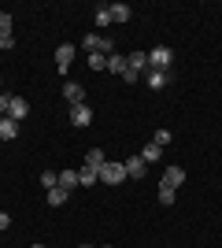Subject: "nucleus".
<instances>
[{
	"label": "nucleus",
	"instance_id": "nucleus-29",
	"mask_svg": "<svg viewBox=\"0 0 222 248\" xmlns=\"http://www.w3.org/2000/svg\"><path fill=\"white\" fill-rule=\"evenodd\" d=\"M33 248H48V245H33Z\"/></svg>",
	"mask_w": 222,
	"mask_h": 248
},
{
	"label": "nucleus",
	"instance_id": "nucleus-24",
	"mask_svg": "<svg viewBox=\"0 0 222 248\" xmlns=\"http://www.w3.org/2000/svg\"><path fill=\"white\" fill-rule=\"evenodd\" d=\"M0 37H11V15L0 11Z\"/></svg>",
	"mask_w": 222,
	"mask_h": 248
},
{
	"label": "nucleus",
	"instance_id": "nucleus-14",
	"mask_svg": "<svg viewBox=\"0 0 222 248\" xmlns=\"http://www.w3.org/2000/svg\"><path fill=\"white\" fill-rule=\"evenodd\" d=\"M104 163H107V159H104V152H100V148H89V152H85V167H93V170H100Z\"/></svg>",
	"mask_w": 222,
	"mask_h": 248
},
{
	"label": "nucleus",
	"instance_id": "nucleus-15",
	"mask_svg": "<svg viewBox=\"0 0 222 248\" xmlns=\"http://www.w3.org/2000/svg\"><path fill=\"white\" fill-rule=\"evenodd\" d=\"M170 78V71H148V89H163Z\"/></svg>",
	"mask_w": 222,
	"mask_h": 248
},
{
	"label": "nucleus",
	"instance_id": "nucleus-10",
	"mask_svg": "<svg viewBox=\"0 0 222 248\" xmlns=\"http://www.w3.org/2000/svg\"><path fill=\"white\" fill-rule=\"evenodd\" d=\"M63 96H67V104H71V108H74V104H85V89H82L78 82H67V85H63Z\"/></svg>",
	"mask_w": 222,
	"mask_h": 248
},
{
	"label": "nucleus",
	"instance_id": "nucleus-30",
	"mask_svg": "<svg viewBox=\"0 0 222 248\" xmlns=\"http://www.w3.org/2000/svg\"><path fill=\"white\" fill-rule=\"evenodd\" d=\"M82 248H93V245H82Z\"/></svg>",
	"mask_w": 222,
	"mask_h": 248
},
{
	"label": "nucleus",
	"instance_id": "nucleus-16",
	"mask_svg": "<svg viewBox=\"0 0 222 248\" xmlns=\"http://www.w3.org/2000/svg\"><path fill=\"white\" fill-rule=\"evenodd\" d=\"M59 189H78V170H59Z\"/></svg>",
	"mask_w": 222,
	"mask_h": 248
},
{
	"label": "nucleus",
	"instance_id": "nucleus-5",
	"mask_svg": "<svg viewBox=\"0 0 222 248\" xmlns=\"http://www.w3.org/2000/svg\"><path fill=\"white\" fill-rule=\"evenodd\" d=\"M30 115V104L22 100V96H11V108H8V119H15V123H22Z\"/></svg>",
	"mask_w": 222,
	"mask_h": 248
},
{
	"label": "nucleus",
	"instance_id": "nucleus-21",
	"mask_svg": "<svg viewBox=\"0 0 222 248\" xmlns=\"http://www.w3.org/2000/svg\"><path fill=\"white\" fill-rule=\"evenodd\" d=\"M41 186L44 189H56V186H59V170H44V174H41Z\"/></svg>",
	"mask_w": 222,
	"mask_h": 248
},
{
	"label": "nucleus",
	"instance_id": "nucleus-25",
	"mask_svg": "<svg viewBox=\"0 0 222 248\" xmlns=\"http://www.w3.org/2000/svg\"><path fill=\"white\" fill-rule=\"evenodd\" d=\"M152 145L167 148V145H170V130H156V137H152Z\"/></svg>",
	"mask_w": 222,
	"mask_h": 248
},
{
	"label": "nucleus",
	"instance_id": "nucleus-11",
	"mask_svg": "<svg viewBox=\"0 0 222 248\" xmlns=\"http://www.w3.org/2000/svg\"><path fill=\"white\" fill-rule=\"evenodd\" d=\"M15 134H19V123L4 115V119H0V141H15Z\"/></svg>",
	"mask_w": 222,
	"mask_h": 248
},
{
	"label": "nucleus",
	"instance_id": "nucleus-1",
	"mask_svg": "<svg viewBox=\"0 0 222 248\" xmlns=\"http://www.w3.org/2000/svg\"><path fill=\"white\" fill-rule=\"evenodd\" d=\"M82 48L85 52H100V56H111V52H115V41H107V37H100V33H85Z\"/></svg>",
	"mask_w": 222,
	"mask_h": 248
},
{
	"label": "nucleus",
	"instance_id": "nucleus-23",
	"mask_svg": "<svg viewBox=\"0 0 222 248\" xmlns=\"http://www.w3.org/2000/svg\"><path fill=\"white\" fill-rule=\"evenodd\" d=\"M89 67H93V71H104V67H107V56H100V52H89Z\"/></svg>",
	"mask_w": 222,
	"mask_h": 248
},
{
	"label": "nucleus",
	"instance_id": "nucleus-20",
	"mask_svg": "<svg viewBox=\"0 0 222 248\" xmlns=\"http://www.w3.org/2000/svg\"><path fill=\"white\" fill-rule=\"evenodd\" d=\"M174 197H178V189H170V186H159V204H174Z\"/></svg>",
	"mask_w": 222,
	"mask_h": 248
},
{
	"label": "nucleus",
	"instance_id": "nucleus-3",
	"mask_svg": "<svg viewBox=\"0 0 222 248\" xmlns=\"http://www.w3.org/2000/svg\"><path fill=\"white\" fill-rule=\"evenodd\" d=\"M170 60H174V56H170L167 45H156V48L148 52V67H152V71H170Z\"/></svg>",
	"mask_w": 222,
	"mask_h": 248
},
{
	"label": "nucleus",
	"instance_id": "nucleus-28",
	"mask_svg": "<svg viewBox=\"0 0 222 248\" xmlns=\"http://www.w3.org/2000/svg\"><path fill=\"white\" fill-rule=\"evenodd\" d=\"M4 48H11V37H0V52Z\"/></svg>",
	"mask_w": 222,
	"mask_h": 248
},
{
	"label": "nucleus",
	"instance_id": "nucleus-27",
	"mask_svg": "<svg viewBox=\"0 0 222 248\" xmlns=\"http://www.w3.org/2000/svg\"><path fill=\"white\" fill-rule=\"evenodd\" d=\"M8 222H11V215H8V211H0V230H8Z\"/></svg>",
	"mask_w": 222,
	"mask_h": 248
},
{
	"label": "nucleus",
	"instance_id": "nucleus-19",
	"mask_svg": "<svg viewBox=\"0 0 222 248\" xmlns=\"http://www.w3.org/2000/svg\"><path fill=\"white\" fill-rule=\"evenodd\" d=\"M96 26H111V4H100V8H96Z\"/></svg>",
	"mask_w": 222,
	"mask_h": 248
},
{
	"label": "nucleus",
	"instance_id": "nucleus-9",
	"mask_svg": "<svg viewBox=\"0 0 222 248\" xmlns=\"http://www.w3.org/2000/svg\"><path fill=\"white\" fill-rule=\"evenodd\" d=\"M181 182H185V167H167V174H163V182H159V186H170V189H178Z\"/></svg>",
	"mask_w": 222,
	"mask_h": 248
},
{
	"label": "nucleus",
	"instance_id": "nucleus-18",
	"mask_svg": "<svg viewBox=\"0 0 222 248\" xmlns=\"http://www.w3.org/2000/svg\"><path fill=\"white\" fill-rule=\"evenodd\" d=\"M67 197H71V193H67V189H59V186L48 189V204H52V207H63V204H67Z\"/></svg>",
	"mask_w": 222,
	"mask_h": 248
},
{
	"label": "nucleus",
	"instance_id": "nucleus-13",
	"mask_svg": "<svg viewBox=\"0 0 222 248\" xmlns=\"http://www.w3.org/2000/svg\"><path fill=\"white\" fill-rule=\"evenodd\" d=\"M96 182H100V170H93V167L78 170V186H96Z\"/></svg>",
	"mask_w": 222,
	"mask_h": 248
},
{
	"label": "nucleus",
	"instance_id": "nucleus-17",
	"mask_svg": "<svg viewBox=\"0 0 222 248\" xmlns=\"http://www.w3.org/2000/svg\"><path fill=\"white\" fill-rule=\"evenodd\" d=\"M107 71H115V74H126V56L111 52V56H107Z\"/></svg>",
	"mask_w": 222,
	"mask_h": 248
},
{
	"label": "nucleus",
	"instance_id": "nucleus-8",
	"mask_svg": "<svg viewBox=\"0 0 222 248\" xmlns=\"http://www.w3.org/2000/svg\"><path fill=\"white\" fill-rule=\"evenodd\" d=\"M122 167H126V178H145V174H148V163H145V159H141V155H133V159H126V163H122Z\"/></svg>",
	"mask_w": 222,
	"mask_h": 248
},
{
	"label": "nucleus",
	"instance_id": "nucleus-22",
	"mask_svg": "<svg viewBox=\"0 0 222 248\" xmlns=\"http://www.w3.org/2000/svg\"><path fill=\"white\" fill-rule=\"evenodd\" d=\"M159 155H163V148H159V145H145L141 159H145V163H152V159H159Z\"/></svg>",
	"mask_w": 222,
	"mask_h": 248
},
{
	"label": "nucleus",
	"instance_id": "nucleus-12",
	"mask_svg": "<svg viewBox=\"0 0 222 248\" xmlns=\"http://www.w3.org/2000/svg\"><path fill=\"white\" fill-rule=\"evenodd\" d=\"M130 15H133L130 4H111V22H130Z\"/></svg>",
	"mask_w": 222,
	"mask_h": 248
},
{
	"label": "nucleus",
	"instance_id": "nucleus-31",
	"mask_svg": "<svg viewBox=\"0 0 222 248\" xmlns=\"http://www.w3.org/2000/svg\"><path fill=\"white\" fill-rule=\"evenodd\" d=\"M107 248H111V245H107Z\"/></svg>",
	"mask_w": 222,
	"mask_h": 248
},
{
	"label": "nucleus",
	"instance_id": "nucleus-4",
	"mask_svg": "<svg viewBox=\"0 0 222 248\" xmlns=\"http://www.w3.org/2000/svg\"><path fill=\"white\" fill-rule=\"evenodd\" d=\"M71 123L78 126V130H85V126L93 123V108H89V104H74L71 108Z\"/></svg>",
	"mask_w": 222,
	"mask_h": 248
},
{
	"label": "nucleus",
	"instance_id": "nucleus-26",
	"mask_svg": "<svg viewBox=\"0 0 222 248\" xmlns=\"http://www.w3.org/2000/svg\"><path fill=\"white\" fill-rule=\"evenodd\" d=\"M8 108H11V96H4V93H0V119L8 115Z\"/></svg>",
	"mask_w": 222,
	"mask_h": 248
},
{
	"label": "nucleus",
	"instance_id": "nucleus-2",
	"mask_svg": "<svg viewBox=\"0 0 222 248\" xmlns=\"http://www.w3.org/2000/svg\"><path fill=\"white\" fill-rule=\"evenodd\" d=\"M100 182H107V186H118V182H126V167L115 163V159H107V163L100 167Z\"/></svg>",
	"mask_w": 222,
	"mask_h": 248
},
{
	"label": "nucleus",
	"instance_id": "nucleus-6",
	"mask_svg": "<svg viewBox=\"0 0 222 248\" xmlns=\"http://www.w3.org/2000/svg\"><path fill=\"white\" fill-rule=\"evenodd\" d=\"M71 63H74V45H59V48H56V67H59V71H71Z\"/></svg>",
	"mask_w": 222,
	"mask_h": 248
},
{
	"label": "nucleus",
	"instance_id": "nucleus-7",
	"mask_svg": "<svg viewBox=\"0 0 222 248\" xmlns=\"http://www.w3.org/2000/svg\"><path fill=\"white\" fill-rule=\"evenodd\" d=\"M126 71H137V74L148 71V52H141V48L130 52V56H126Z\"/></svg>",
	"mask_w": 222,
	"mask_h": 248
}]
</instances>
